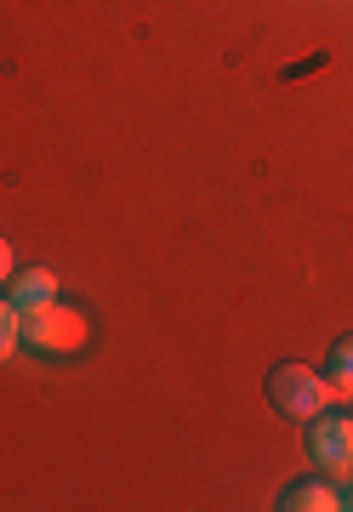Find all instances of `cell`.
Instances as JSON below:
<instances>
[{"label": "cell", "instance_id": "obj_1", "mask_svg": "<svg viewBox=\"0 0 353 512\" xmlns=\"http://www.w3.org/2000/svg\"><path fill=\"white\" fill-rule=\"evenodd\" d=\"M262 393H268V410H279L285 421H314L331 404V382L319 370H308L302 359H279L262 376Z\"/></svg>", "mask_w": 353, "mask_h": 512}, {"label": "cell", "instance_id": "obj_2", "mask_svg": "<svg viewBox=\"0 0 353 512\" xmlns=\"http://www.w3.org/2000/svg\"><path fill=\"white\" fill-rule=\"evenodd\" d=\"M18 336H23V348L52 353V359H69V353L86 348V313L63 308V302L52 296V302L18 313Z\"/></svg>", "mask_w": 353, "mask_h": 512}, {"label": "cell", "instance_id": "obj_3", "mask_svg": "<svg viewBox=\"0 0 353 512\" xmlns=\"http://www.w3.org/2000/svg\"><path fill=\"white\" fill-rule=\"evenodd\" d=\"M308 456L325 473H348L353 467V416H314L308 421Z\"/></svg>", "mask_w": 353, "mask_h": 512}, {"label": "cell", "instance_id": "obj_4", "mask_svg": "<svg viewBox=\"0 0 353 512\" xmlns=\"http://www.w3.org/2000/svg\"><path fill=\"white\" fill-rule=\"evenodd\" d=\"M274 507H279V512H336V507H342V495L331 490V478L302 473V478H291V484L279 490Z\"/></svg>", "mask_w": 353, "mask_h": 512}, {"label": "cell", "instance_id": "obj_5", "mask_svg": "<svg viewBox=\"0 0 353 512\" xmlns=\"http://www.w3.org/2000/svg\"><path fill=\"white\" fill-rule=\"evenodd\" d=\"M57 296V274L52 268H23V274H12L6 279V302H12V308H40V302H52Z\"/></svg>", "mask_w": 353, "mask_h": 512}, {"label": "cell", "instance_id": "obj_6", "mask_svg": "<svg viewBox=\"0 0 353 512\" xmlns=\"http://www.w3.org/2000/svg\"><path fill=\"white\" fill-rule=\"evenodd\" d=\"M325 382H331V399H353V330L336 336L325 353Z\"/></svg>", "mask_w": 353, "mask_h": 512}, {"label": "cell", "instance_id": "obj_7", "mask_svg": "<svg viewBox=\"0 0 353 512\" xmlns=\"http://www.w3.org/2000/svg\"><path fill=\"white\" fill-rule=\"evenodd\" d=\"M18 348H23V336H18V308L0 296V365H6V359H12Z\"/></svg>", "mask_w": 353, "mask_h": 512}, {"label": "cell", "instance_id": "obj_8", "mask_svg": "<svg viewBox=\"0 0 353 512\" xmlns=\"http://www.w3.org/2000/svg\"><path fill=\"white\" fill-rule=\"evenodd\" d=\"M18 274V268H12V245H6V239H0V285H6V279Z\"/></svg>", "mask_w": 353, "mask_h": 512}, {"label": "cell", "instance_id": "obj_9", "mask_svg": "<svg viewBox=\"0 0 353 512\" xmlns=\"http://www.w3.org/2000/svg\"><path fill=\"white\" fill-rule=\"evenodd\" d=\"M342 507H353V501H342Z\"/></svg>", "mask_w": 353, "mask_h": 512}]
</instances>
